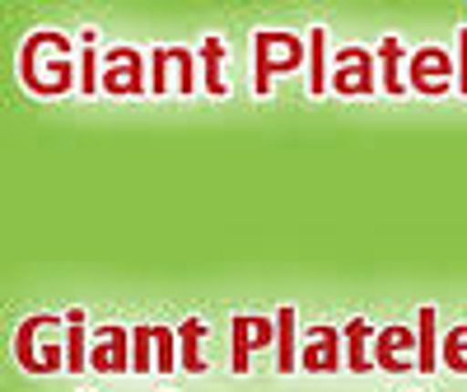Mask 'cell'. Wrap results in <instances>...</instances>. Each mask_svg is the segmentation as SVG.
Returning a JSON list of instances; mask_svg holds the SVG:
<instances>
[{"label":"cell","mask_w":467,"mask_h":392,"mask_svg":"<svg viewBox=\"0 0 467 392\" xmlns=\"http://www.w3.org/2000/svg\"><path fill=\"white\" fill-rule=\"evenodd\" d=\"M202 332H206L202 323H182V365H187L192 374H202V369H206V360L197 356V341H202Z\"/></svg>","instance_id":"11"},{"label":"cell","mask_w":467,"mask_h":392,"mask_svg":"<svg viewBox=\"0 0 467 392\" xmlns=\"http://www.w3.org/2000/svg\"><path fill=\"white\" fill-rule=\"evenodd\" d=\"M80 323H85V313H70V346H66V365H70V369H80V365H85V341H80Z\"/></svg>","instance_id":"16"},{"label":"cell","mask_w":467,"mask_h":392,"mask_svg":"<svg viewBox=\"0 0 467 392\" xmlns=\"http://www.w3.org/2000/svg\"><path fill=\"white\" fill-rule=\"evenodd\" d=\"M253 47H257V94L271 89V75L276 70H295L304 61V47L290 33H257Z\"/></svg>","instance_id":"2"},{"label":"cell","mask_w":467,"mask_h":392,"mask_svg":"<svg viewBox=\"0 0 467 392\" xmlns=\"http://www.w3.org/2000/svg\"><path fill=\"white\" fill-rule=\"evenodd\" d=\"M202 57H206V89L211 94H224V85H220V57H224L220 37H211V43L202 47Z\"/></svg>","instance_id":"13"},{"label":"cell","mask_w":467,"mask_h":392,"mask_svg":"<svg viewBox=\"0 0 467 392\" xmlns=\"http://www.w3.org/2000/svg\"><path fill=\"white\" fill-rule=\"evenodd\" d=\"M346 336H350V369L365 374V369H369V356H365V323H350Z\"/></svg>","instance_id":"19"},{"label":"cell","mask_w":467,"mask_h":392,"mask_svg":"<svg viewBox=\"0 0 467 392\" xmlns=\"http://www.w3.org/2000/svg\"><path fill=\"white\" fill-rule=\"evenodd\" d=\"M304 365L308 369H337L341 360H337V332L332 327H318L314 332V346L304 350Z\"/></svg>","instance_id":"8"},{"label":"cell","mask_w":467,"mask_h":392,"mask_svg":"<svg viewBox=\"0 0 467 392\" xmlns=\"http://www.w3.org/2000/svg\"><path fill=\"white\" fill-rule=\"evenodd\" d=\"M290 318H295L290 308H281V313H276V323H281V360H276V365H281V374H290V369H295V356H290V332H295V323H290Z\"/></svg>","instance_id":"17"},{"label":"cell","mask_w":467,"mask_h":392,"mask_svg":"<svg viewBox=\"0 0 467 392\" xmlns=\"http://www.w3.org/2000/svg\"><path fill=\"white\" fill-rule=\"evenodd\" d=\"M449 80H453V57H449V52L425 47V52L411 57V85H416L420 94H444Z\"/></svg>","instance_id":"3"},{"label":"cell","mask_w":467,"mask_h":392,"mask_svg":"<svg viewBox=\"0 0 467 392\" xmlns=\"http://www.w3.org/2000/svg\"><path fill=\"white\" fill-rule=\"evenodd\" d=\"M103 89L108 94H140V57L117 47L108 57V66H103Z\"/></svg>","instance_id":"5"},{"label":"cell","mask_w":467,"mask_h":392,"mask_svg":"<svg viewBox=\"0 0 467 392\" xmlns=\"http://www.w3.org/2000/svg\"><path fill=\"white\" fill-rule=\"evenodd\" d=\"M337 94H369L374 89V57L360 47H346L337 57V75H332Z\"/></svg>","instance_id":"4"},{"label":"cell","mask_w":467,"mask_h":392,"mask_svg":"<svg viewBox=\"0 0 467 392\" xmlns=\"http://www.w3.org/2000/svg\"><path fill=\"white\" fill-rule=\"evenodd\" d=\"M458 43H462V57H467V28H462V37H458ZM462 89H467V75H462Z\"/></svg>","instance_id":"21"},{"label":"cell","mask_w":467,"mask_h":392,"mask_svg":"<svg viewBox=\"0 0 467 392\" xmlns=\"http://www.w3.org/2000/svg\"><path fill=\"white\" fill-rule=\"evenodd\" d=\"M47 327H52V318H28V323L19 327V365H24L28 374H37V346H33V336L47 332Z\"/></svg>","instance_id":"9"},{"label":"cell","mask_w":467,"mask_h":392,"mask_svg":"<svg viewBox=\"0 0 467 392\" xmlns=\"http://www.w3.org/2000/svg\"><path fill=\"white\" fill-rule=\"evenodd\" d=\"M271 332H266V323H257L253 318V341H266ZM234 369H248V318H239V327H234Z\"/></svg>","instance_id":"10"},{"label":"cell","mask_w":467,"mask_h":392,"mask_svg":"<svg viewBox=\"0 0 467 392\" xmlns=\"http://www.w3.org/2000/svg\"><path fill=\"white\" fill-rule=\"evenodd\" d=\"M19 70H24V85L37 89V94H61V89H70V47H66V37H57V33H33L28 43H24Z\"/></svg>","instance_id":"1"},{"label":"cell","mask_w":467,"mask_h":392,"mask_svg":"<svg viewBox=\"0 0 467 392\" xmlns=\"http://www.w3.org/2000/svg\"><path fill=\"white\" fill-rule=\"evenodd\" d=\"M150 341H154V332H145V327L131 336V369H140V374L154 369V360H150Z\"/></svg>","instance_id":"18"},{"label":"cell","mask_w":467,"mask_h":392,"mask_svg":"<svg viewBox=\"0 0 467 392\" xmlns=\"http://www.w3.org/2000/svg\"><path fill=\"white\" fill-rule=\"evenodd\" d=\"M407 341H411V336H407L402 327L383 332V341H379V356H383V365H388V369H402V356H393V350H398V346L407 350Z\"/></svg>","instance_id":"14"},{"label":"cell","mask_w":467,"mask_h":392,"mask_svg":"<svg viewBox=\"0 0 467 392\" xmlns=\"http://www.w3.org/2000/svg\"><path fill=\"white\" fill-rule=\"evenodd\" d=\"M122 346H127V336H122V332H117V327H103V332H99V341H94L89 365H94L99 374H117V369H127L131 360L122 356Z\"/></svg>","instance_id":"7"},{"label":"cell","mask_w":467,"mask_h":392,"mask_svg":"<svg viewBox=\"0 0 467 392\" xmlns=\"http://www.w3.org/2000/svg\"><path fill=\"white\" fill-rule=\"evenodd\" d=\"M431 327H435V313L425 308L420 313V369H435V336H431Z\"/></svg>","instance_id":"15"},{"label":"cell","mask_w":467,"mask_h":392,"mask_svg":"<svg viewBox=\"0 0 467 392\" xmlns=\"http://www.w3.org/2000/svg\"><path fill=\"white\" fill-rule=\"evenodd\" d=\"M173 80H178V94L192 89V57L187 52H173V47L154 52V94H169Z\"/></svg>","instance_id":"6"},{"label":"cell","mask_w":467,"mask_h":392,"mask_svg":"<svg viewBox=\"0 0 467 392\" xmlns=\"http://www.w3.org/2000/svg\"><path fill=\"white\" fill-rule=\"evenodd\" d=\"M154 350H160V356H154V369H173V332H164V327H154Z\"/></svg>","instance_id":"20"},{"label":"cell","mask_w":467,"mask_h":392,"mask_svg":"<svg viewBox=\"0 0 467 392\" xmlns=\"http://www.w3.org/2000/svg\"><path fill=\"white\" fill-rule=\"evenodd\" d=\"M379 57H383V70H388V80H383V85H388V94H402V66H398L402 47L393 43V37H388V43H383V52H379Z\"/></svg>","instance_id":"12"}]
</instances>
